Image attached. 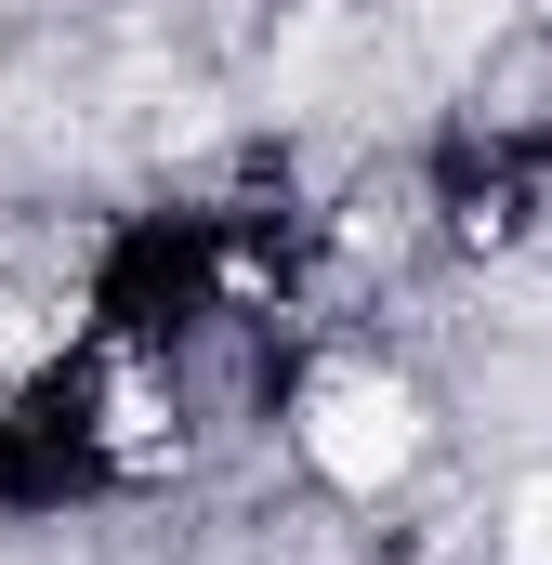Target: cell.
Listing matches in <instances>:
<instances>
[{
  "mask_svg": "<svg viewBox=\"0 0 552 565\" xmlns=\"http://www.w3.org/2000/svg\"><path fill=\"white\" fill-rule=\"evenodd\" d=\"M408 447H421L408 395L369 382V369H329V382L302 395V460H316L329 487H355V500H382V487L408 473Z\"/></svg>",
  "mask_w": 552,
  "mask_h": 565,
  "instance_id": "obj_1",
  "label": "cell"
},
{
  "mask_svg": "<svg viewBox=\"0 0 552 565\" xmlns=\"http://www.w3.org/2000/svg\"><path fill=\"white\" fill-rule=\"evenodd\" d=\"M500 565H552V473H540V487H513V513H500Z\"/></svg>",
  "mask_w": 552,
  "mask_h": 565,
  "instance_id": "obj_2",
  "label": "cell"
}]
</instances>
